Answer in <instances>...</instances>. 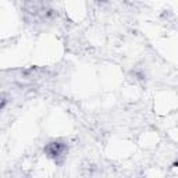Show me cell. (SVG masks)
I'll return each instance as SVG.
<instances>
[{"mask_svg": "<svg viewBox=\"0 0 178 178\" xmlns=\"http://www.w3.org/2000/svg\"><path fill=\"white\" fill-rule=\"evenodd\" d=\"M65 149H67V143H64L61 140H53V142H49L46 147H44V152L46 154L51 157V159H58V157H61L65 152Z\"/></svg>", "mask_w": 178, "mask_h": 178, "instance_id": "1", "label": "cell"}, {"mask_svg": "<svg viewBox=\"0 0 178 178\" xmlns=\"http://www.w3.org/2000/svg\"><path fill=\"white\" fill-rule=\"evenodd\" d=\"M4 104H6V99H3V97H1V99H0V110L4 107Z\"/></svg>", "mask_w": 178, "mask_h": 178, "instance_id": "2", "label": "cell"}, {"mask_svg": "<svg viewBox=\"0 0 178 178\" xmlns=\"http://www.w3.org/2000/svg\"><path fill=\"white\" fill-rule=\"evenodd\" d=\"M97 1H106V0H97Z\"/></svg>", "mask_w": 178, "mask_h": 178, "instance_id": "3", "label": "cell"}]
</instances>
